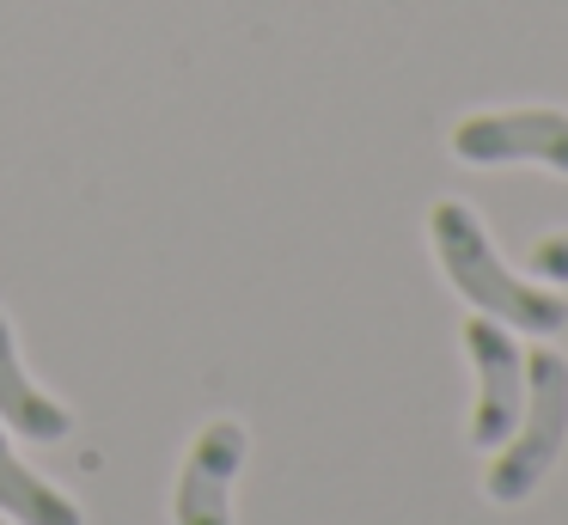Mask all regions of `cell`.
<instances>
[{"label":"cell","mask_w":568,"mask_h":525,"mask_svg":"<svg viewBox=\"0 0 568 525\" xmlns=\"http://www.w3.org/2000/svg\"><path fill=\"white\" fill-rule=\"evenodd\" d=\"M428 232H434V256H440L446 281L477 305L483 317L495 324H514V330H531V336H556L568 324V300L550 287H531L519 281L514 269L495 256L483 220L470 214L465 202H434L428 208Z\"/></svg>","instance_id":"6da1fadb"},{"label":"cell","mask_w":568,"mask_h":525,"mask_svg":"<svg viewBox=\"0 0 568 525\" xmlns=\"http://www.w3.org/2000/svg\"><path fill=\"white\" fill-rule=\"evenodd\" d=\"M453 153L465 165H550L568 178V110L526 104V110H470L453 129Z\"/></svg>","instance_id":"3957f363"},{"label":"cell","mask_w":568,"mask_h":525,"mask_svg":"<svg viewBox=\"0 0 568 525\" xmlns=\"http://www.w3.org/2000/svg\"><path fill=\"white\" fill-rule=\"evenodd\" d=\"M531 269L550 281H568V232H550V239L531 244Z\"/></svg>","instance_id":"ba28073f"},{"label":"cell","mask_w":568,"mask_h":525,"mask_svg":"<svg viewBox=\"0 0 568 525\" xmlns=\"http://www.w3.org/2000/svg\"><path fill=\"white\" fill-rule=\"evenodd\" d=\"M0 507L13 513L19 525H80V507L68 495H55L43 476H31L26 464L13 458L7 434H0Z\"/></svg>","instance_id":"52a82bcc"},{"label":"cell","mask_w":568,"mask_h":525,"mask_svg":"<svg viewBox=\"0 0 568 525\" xmlns=\"http://www.w3.org/2000/svg\"><path fill=\"white\" fill-rule=\"evenodd\" d=\"M0 422H13L26 440H62L68 434V410L43 397V391L26 378V366H19L7 317H0Z\"/></svg>","instance_id":"8992f818"},{"label":"cell","mask_w":568,"mask_h":525,"mask_svg":"<svg viewBox=\"0 0 568 525\" xmlns=\"http://www.w3.org/2000/svg\"><path fill=\"white\" fill-rule=\"evenodd\" d=\"M245 464V427L239 422H209L196 434L184 458V476H178V525H233L226 501H233V476Z\"/></svg>","instance_id":"5b68a950"},{"label":"cell","mask_w":568,"mask_h":525,"mask_svg":"<svg viewBox=\"0 0 568 525\" xmlns=\"http://www.w3.org/2000/svg\"><path fill=\"white\" fill-rule=\"evenodd\" d=\"M465 354L477 366V410H470V446L495 452L514 434L519 410H526V354L507 336V324L470 312L465 317Z\"/></svg>","instance_id":"277c9868"},{"label":"cell","mask_w":568,"mask_h":525,"mask_svg":"<svg viewBox=\"0 0 568 525\" xmlns=\"http://www.w3.org/2000/svg\"><path fill=\"white\" fill-rule=\"evenodd\" d=\"M562 440H568V361L556 349H531L526 354V410H519L514 434L495 446L501 458L483 476V495L495 507H519L550 476Z\"/></svg>","instance_id":"7a4b0ae2"}]
</instances>
